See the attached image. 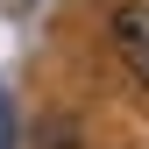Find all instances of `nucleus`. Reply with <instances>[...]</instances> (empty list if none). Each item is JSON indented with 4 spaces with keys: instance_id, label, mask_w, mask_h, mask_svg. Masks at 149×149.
<instances>
[{
    "instance_id": "2",
    "label": "nucleus",
    "mask_w": 149,
    "mask_h": 149,
    "mask_svg": "<svg viewBox=\"0 0 149 149\" xmlns=\"http://www.w3.org/2000/svg\"><path fill=\"white\" fill-rule=\"evenodd\" d=\"M0 149H14V107H7V92H0Z\"/></svg>"
},
{
    "instance_id": "1",
    "label": "nucleus",
    "mask_w": 149,
    "mask_h": 149,
    "mask_svg": "<svg viewBox=\"0 0 149 149\" xmlns=\"http://www.w3.org/2000/svg\"><path fill=\"white\" fill-rule=\"evenodd\" d=\"M114 43H121L128 71L149 85V0H121L114 7Z\"/></svg>"
}]
</instances>
